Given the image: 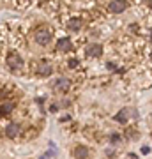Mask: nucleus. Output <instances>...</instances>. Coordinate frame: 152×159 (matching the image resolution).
<instances>
[{
	"label": "nucleus",
	"instance_id": "1",
	"mask_svg": "<svg viewBox=\"0 0 152 159\" xmlns=\"http://www.w3.org/2000/svg\"><path fill=\"white\" fill-rule=\"evenodd\" d=\"M51 39H53V34L48 29H39L34 32V41H35V44H39V46H48L51 43Z\"/></svg>",
	"mask_w": 152,
	"mask_h": 159
},
{
	"label": "nucleus",
	"instance_id": "2",
	"mask_svg": "<svg viewBox=\"0 0 152 159\" xmlns=\"http://www.w3.org/2000/svg\"><path fill=\"white\" fill-rule=\"evenodd\" d=\"M6 64H7V67L11 69V71H18V69L23 67V58H21L20 53L11 51V53L7 55V58H6Z\"/></svg>",
	"mask_w": 152,
	"mask_h": 159
},
{
	"label": "nucleus",
	"instance_id": "3",
	"mask_svg": "<svg viewBox=\"0 0 152 159\" xmlns=\"http://www.w3.org/2000/svg\"><path fill=\"white\" fill-rule=\"evenodd\" d=\"M129 117H138V111H136L135 108H122L118 113H115L113 119H115V122H118V124H126Z\"/></svg>",
	"mask_w": 152,
	"mask_h": 159
},
{
	"label": "nucleus",
	"instance_id": "4",
	"mask_svg": "<svg viewBox=\"0 0 152 159\" xmlns=\"http://www.w3.org/2000/svg\"><path fill=\"white\" fill-rule=\"evenodd\" d=\"M127 0H112L110 4H108V9H110V12H113V14H120V12H124L126 9H127Z\"/></svg>",
	"mask_w": 152,
	"mask_h": 159
},
{
	"label": "nucleus",
	"instance_id": "5",
	"mask_svg": "<svg viewBox=\"0 0 152 159\" xmlns=\"http://www.w3.org/2000/svg\"><path fill=\"white\" fill-rule=\"evenodd\" d=\"M69 87H71V81H69L67 78H64V76L53 80V90H55V92H60V94H64V92L69 90Z\"/></svg>",
	"mask_w": 152,
	"mask_h": 159
},
{
	"label": "nucleus",
	"instance_id": "6",
	"mask_svg": "<svg viewBox=\"0 0 152 159\" xmlns=\"http://www.w3.org/2000/svg\"><path fill=\"white\" fill-rule=\"evenodd\" d=\"M85 55L89 58H97L103 55V46L99 44V43H92V44H89L87 48H85Z\"/></svg>",
	"mask_w": 152,
	"mask_h": 159
},
{
	"label": "nucleus",
	"instance_id": "7",
	"mask_svg": "<svg viewBox=\"0 0 152 159\" xmlns=\"http://www.w3.org/2000/svg\"><path fill=\"white\" fill-rule=\"evenodd\" d=\"M35 74L41 76V78H48L53 74V66L51 64H46V62H41L35 66Z\"/></svg>",
	"mask_w": 152,
	"mask_h": 159
},
{
	"label": "nucleus",
	"instance_id": "8",
	"mask_svg": "<svg viewBox=\"0 0 152 159\" xmlns=\"http://www.w3.org/2000/svg\"><path fill=\"white\" fill-rule=\"evenodd\" d=\"M57 51L60 53H67V51H73V43L69 37H62V39L57 41Z\"/></svg>",
	"mask_w": 152,
	"mask_h": 159
},
{
	"label": "nucleus",
	"instance_id": "9",
	"mask_svg": "<svg viewBox=\"0 0 152 159\" xmlns=\"http://www.w3.org/2000/svg\"><path fill=\"white\" fill-rule=\"evenodd\" d=\"M20 131H21V125L18 124V122H11V124H7L4 133H6L7 138H16L20 134Z\"/></svg>",
	"mask_w": 152,
	"mask_h": 159
},
{
	"label": "nucleus",
	"instance_id": "10",
	"mask_svg": "<svg viewBox=\"0 0 152 159\" xmlns=\"http://www.w3.org/2000/svg\"><path fill=\"white\" fill-rule=\"evenodd\" d=\"M73 156L76 159H87L89 157V147H85V145H76Z\"/></svg>",
	"mask_w": 152,
	"mask_h": 159
},
{
	"label": "nucleus",
	"instance_id": "11",
	"mask_svg": "<svg viewBox=\"0 0 152 159\" xmlns=\"http://www.w3.org/2000/svg\"><path fill=\"white\" fill-rule=\"evenodd\" d=\"M66 27H67L69 32H78V30L81 29V20H80V18H73V20H69L67 21Z\"/></svg>",
	"mask_w": 152,
	"mask_h": 159
},
{
	"label": "nucleus",
	"instance_id": "12",
	"mask_svg": "<svg viewBox=\"0 0 152 159\" xmlns=\"http://www.w3.org/2000/svg\"><path fill=\"white\" fill-rule=\"evenodd\" d=\"M110 143H112V145H120V143H122V136H120L118 133H113L112 136H110Z\"/></svg>",
	"mask_w": 152,
	"mask_h": 159
},
{
	"label": "nucleus",
	"instance_id": "13",
	"mask_svg": "<svg viewBox=\"0 0 152 159\" xmlns=\"http://www.w3.org/2000/svg\"><path fill=\"white\" fill-rule=\"evenodd\" d=\"M12 108H14V106H12V102H4V104H2V115H4V117L9 115L12 111Z\"/></svg>",
	"mask_w": 152,
	"mask_h": 159
},
{
	"label": "nucleus",
	"instance_id": "14",
	"mask_svg": "<svg viewBox=\"0 0 152 159\" xmlns=\"http://www.w3.org/2000/svg\"><path fill=\"white\" fill-rule=\"evenodd\" d=\"M76 66H78V60L76 58H71L69 60V67H76Z\"/></svg>",
	"mask_w": 152,
	"mask_h": 159
},
{
	"label": "nucleus",
	"instance_id": "15",
	"mask_svg": "<svg viewBox=\"0 0 152 159\" xmlns=\"http://www.w3.org/2000/svg\"><path fill=\"white\" fill-rule=\"evenodd\" d=\"M50 111H51V113L58 111V106H57V104H51V106H50Z\"/></svg>",
	"mask_w": 152,
	"mask_h": 159
},
{
	"label": "nucleus",
	"instance_id": "16",
	"mask_svg": "<svg viewBox=\"0 0 152 159\" xmlns=\"http://www.w3.org/2000/svg\"><path fill=\"white\" fill-rule=\"evenodd\" d=\"M106 66H108V69H110V71H115V64H112V62H108Z\"/></svg>",
	"mask_w": 152,
	"mask_h": 159
},
{
	"label": "nucleus",
	"instance_id": "17",
	"mask_svg": "<svg viewBox=\"0 0 152 159\" xmlns=\"http://www.w3.org/2000/svg\"><path fill=\"white\" fill-rule=\"evenodd\" d=\"M150 152V148L149 147H141V154H149Z\"/></svg>",
	"mask_w": 152,
	"mask_h": 159
},
{
	"label": "nucleus",
	"instance_id": "18",
	"mask_svg": "<svg viewBox=\"0 0 152 159\" xmlns=\"http://www.w3.org/2000/svg\"><path fill=\"white\" fill-rule=\"evenodd\" d=\"M149 39L152 41V30H149Z\"/></svg>",
	"mask_w": 152,
	"mask_h": 159
}]
</instances>
